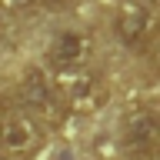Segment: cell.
<instances>
[{
    "label": "cell",
    "instance_id": "cell-7",
    "mask_svg": "<svg viewBox=\"0 0 160 160\" xmlns=\"http://www.w3.org/2000/svg\"><path fill=\"white\" fill-rule=\"evenodd\" d=\"M40 7H47V10H67L73 0H37Z\"/></svg>",
    "mask_w": 160,
    "mask_h": 160
},
{
    "label": "cell",
    "instance_id": "cell-3",
    "mask_svg": "<svg viewBox=\"0 0 160 160\" xmlns=\"http://www.w3.org/2000/svg\"><path fill=\"white\" fill-rule=\"evenodd\" d=\"M43 143V127L40 120H33L27 110H7L0 117V150L10 157L20 153H33Z\"/></svg>",
    "mask_w": 160,
    "mask_h": 160
},
{
    "label": "cell",
    "instance_id": "cell-4",
    "mask_svg": "<svg viewBox=\"0 0 160 160\" xmlns=\"http://www.w3.org/2000/svg\"><path fill=\"white\" fill-rule=\"evenodd\" d=\"M123 147L137 157H153L160 150V113L150 107H137L123 117Z\"/></svg>",
    "mask_w": 160,
    "mask_h": 160
},
{
    "label": "cell",
    "instance_id": "cell-2",
    "mask_svg": "<svg viewBox=\"0 0 160 160\" xmlns=\"http://www.w3.org/2000/svg\"><path fill=\"white\" fill-rule=\"evenodd\" d=\"M20 103L33 120H47V123H60L63 117V97L53 87V80L40 67H27L20 77Z\"/></svg>",
    "mask_w": 160,
    "mask_h": 160
},
{
    "label": "cell",
    "instance_id": "cell-1",
    "mask_svg": "<svg viewBox=\"0 0 160 160\" xmlns=\"http://www.w3.org/2000/svg\"><path fill=\"white\" fill-rule=\"evenodd\" d=\"M53 87L60 90L67 110H73V113H97L110 100L107 83L93 73H87V70H57Z\"/></svg>",
    "mask_w": 160,
    "mask_h": 160
},
{
    "label": "cell",
    "instance_id": "cell-10",
    "mask_svg": "<svg viewBox=\"0 0 160 160\" xmlns=\"http://www.w3.org/2000/svg\"><path fill=\"white\" fill-rule=\"evenodd\" d=\"M157 70H160V50H157Z\"/></svg>",
    "mask_w": 160,
    "mask_h": 160
},
{
    "label": "cell",
    "instance_id": "cell-6",
    "mask_svg": "<svg viewBox=\"0 0 160 160\" xmlns=\"http://www.w3.org/2000/svg\"><path fill=\"white\" fill-rule=\"evenodd\" d=\"M113 30L127 47H137L157 30V17L143 0H120L117 17H113Z\"/></svg>",
    "mask_w": 160,
    "mask_h": 160
},
{
    "label": "cell",
    "instance_id": "cell-9",
    "mask_svg": "<svg viewBox=\"0 0 160 160\" xmlns=\"http://www.w3.org/2000/svg\"><path fill=\"white\" fill-rule=\"evenodd\" d=\"M0 160H17V157H10V153H3V150H0Z\"/></svg>",
    "mask_w": 160,
    "mask_h": 160
},
{
    "label": "cell",
    "instance_id": "cell-11",
    "mask_svg": "<svg viewBox=\"0 0 160 160\" xmlns=\"http://www.w3.org/2000/svg\"><path fill=\"white\" fill-rule=\"evenodd\" d=\"M0 30H3V17H0Z\"/></svg>",
    "mask_w": 160,
    "mask_h": 160
},
{
    "label": "cell",
    "instance_id": "cell-5",
    "mask_svg": "<svg viewBox=\"0 0 160 160\" xmlns=\"http://www.w3.org/2000/svg\"><path fill=\"white\" fill-rule=\"evenodd\" d=\"M90 53H93V37H90V30H83V27L60 30L57 37L47 43V60L57 70H83Z\"/></svg>",
    "mask_w": 160,
    "mask_h": 160
},
{
    "label": "cell",
    "instance_id": "cell-8",
    "mask_svg": "<svg viewBox=\"0 0 160 160\" xmlns=\"http://www.w3.org/2000/svg\"><path fill=\"white\" fill-rule=\"evenodd\" d=\"M30 0H0V7H10V10H23Z\"/></svg>",
    "mask_w": 160,
    "mask_h": 160
}]
</instances>
